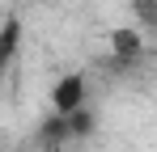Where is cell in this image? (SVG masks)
Returning a JSON list of instances; mask_svg holds the SVG:
<instances>
[{
  "label": "cell",
  "instance_id": "7a4b0ae2",
  "mask_svg": "<svg viewBox=\"0 0 157 152\" xmlns=\"http://www.w3.org/2000/svg\"><path fill=\"white\" fill-rule=\"evenodd\" d=\"M110 47H115V55H140L144 42H140L136 30H115V34H110Z\"/></svg>",
  "mask_w": 157,
  "mask_h": 152
},
{
  "label": "cell",
  "instance_id": "6da1fadb",
  "mask_svg": "<svg viewBox=\"0 0 157 152\" xmlns=\"http://www.w3.org/2000/svg\"><path fill=\"white\" fill-rule=\"evenodd\" d=\"M51 101H55V110H59V114L81 110V101H85V80H81V76H64V80L51 89Z\"/></svg>",
  "mask_w": 157,
  "mask_h": 152
}]
</instances>
